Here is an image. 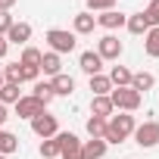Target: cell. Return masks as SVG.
Segmentation results:
<instances>
[{"label":"cell","instance_id":"cell-1","mask_svg":"<svg viewBox=\"0 0 159 159\" xmlns=\"http://www.w3.org/2000/svg\"><path fill=\"white\" fill-rule=\"evenodd\" d=\"M134 128H137V122H134L131 112L109 116V119H106V134H103V140H106V143H122V140H128V137L134 134Z\"/></svg>","mask_w":159,"mask_h":159},{"label":"cell","instance_id":"cell-2","mask_svg":"<svg viewBox=\"0 0 159 159\" xmlns=\"http://www.w3.org/2000/svg\"><path fill=\"white\" fill-rule=\"evenodd\" d=\"M44 38H47V44H50V50H53V53H72V50H75V44H78L75 31H66V28H50Z\"/></svg>","mask_w":159,"mask_h":159},{"label":"cell","instance_id":"cell-3","mask_svg":"<svg viewBox=\"0 0 159 159\" xmlns=\"http://www.w3.org/2000/svg\"><path fill=\"white\" fill-rule=\"evenodd\" d=\"M109 100H112V106L122 109V112H134V109L140 106V94H137L134 88H112V91H109Z\"/></svg>","mask_w":159,"mask_h":159},{"label":"cell","instance_id":"cell-4","mask_svg":"<svg viewBox=\"0 0 159 159\" xmlns=\"http://www.w3.org/2000/svg\"><path fill=\"white\" fill-rule=\"evenodd\" d=\"M31 131L47 140V137H56V134H59V122H56V116H50V112L44 109V112H38V116L31 119Z\"/></svg>","mask_w":159,"mask_h":159},{"label":"cell","instance_id":"cell-5","mask_svg":"<svg viewBox=\"0 0 159 159\" xmlns=\"http://www.w3.org/2000/svg\"><path fill=\"white\" fill-rule=\"evenodd\" d=\"M59 159H81V140H78L72 131H59Z\"/></svg>","mask_w":159,"mask_h":159},{"label":"cell","instance_id":"cell-6","mask_svg":"<svg viewBox=\"0 0 159 159\" xmlns=\"http://www.w3.org/2000/svg\"><path fill=\"white\" fill-rule=\"evenodd\" d=\"M122 50H125V47H122V41H119L116 34H103V38L97 41V53H100V59H103V62H106V59H112V62H116V59L122 56Z\"/></svg>","mask_w":159,"mask_h":159},{"label":"cell","instance_id":"cell-7","mask_svg":"<svg viewBox=\"0 0 159 159\" xmlns=\"http://www.w3.org/2000/svg\"><path fill=\"white\" fill-rule=\"evenodd\" d=\"M134 140H137L140 147H156V143H159V122L147 119L143 125H137V128H134Z\"/></svg>","mask_w":159,"mask_h":159},{"label":"cell","instance_id":"cell-8","mask_svg":"<svg viewBox=\"0 0 159 159\" xmlns=\"http://www.w3.org/2000/svg\"><path fill=\"white\" fill-rule=\"evenodd\" d=\"M28 41H31V25H28V22H13V28L7 31V44L28 47Z\"/></svg>","mask_w":159,"mask_h":159},{"label":"cell","instance_id":"cell-9","mask_svg":"<svg viewBox=\"0 0 159 159\" xmlns=\"http://www.w3.org/2000/svg\"><path fill=\"white\" fill-rule=\"evenodd\" d=\"M78 66H81L84 75H100L103 72V59H100L97 50H84L81 56H78Z\"/></svg>","mask_w":159,"mask_h":159},{"label":"cell","instance_id":"cell-10","mask_svg":"<svg viewBox=\"0 0 159 159\" xmlns=\"http://www.w3.org/2000/svg\"><path fill=\"white\" fill-rule=\"evenodd\" d=\"M106 140L103 137H91V140H81V159H103L106 156Z\"/></svg>","mask_w":159,"mask_h":159},{"label":"cell","instance_id":"cell-11","mask_svg":"<svg viewBox=\"0 0 159 159\" xmlns=\"http://www.w3.org/2000/svg\"><path fill=\"white\" fill-rule=\"evenodd\" d=\"M128 22V16L125 13H119V10H106V13H100L97 16V25L100 28H106V31H116V28H122Z\"/></svg>","mask_w":159,"mask_h":159},{"label":"cell","instance_id":"cell-12","mask_svg":"<svg viewBox=\"0 0 159 159\" xmlns=\"http://www.w3.org/2000/svg\"><path fill=\"white\" fill-rule=\"evenodd\" d=\"M44 109H47V106H41L34 97H22V100L16 103V119H28V122H31V119H34L38 112H44Z\"/></svg>","mask_w":159,"mask_h":159},{"label":"cell","instance_id":"cell-13","mask_svg":"<svg viewBox=\"0 0 159 159\" xmlns=\"http://www.w3.org/2000/svg\"><path fill=\"white\" fill-rule=\"evenodd\" d=\"M50 88H53V94H56V97H69V94L75 91V78H72V75H66V72H59V75H53V78H50Z\"/></svg>","mask_w":159,"mask_h":159},{"label":"cell","instance_id":"cell-14","mask_svg":"<svg viewBox=\"0 0 159 159\" xmlns=\"http://www.w3.org/2000/svg\"><path fill=\"white\" fill-rule=\"evenodd\" d=\"M112 112H116V106H112L109 94H106V97H94V100H91V116H97V119H109Z\"/></svg>","mask_w":159,"mask_h":159},{"label":"cell","instance_id":"cell-15","mask_svg":"<svg viewBox=\"0 0 159 159\" xmlns=\"http://www.w3.org/2000/svg\"><path fill=\"white\" fill-rule=\"evenodd\" d=\"M19 100H22L19 84H13V81H3V84H0V103H3V106H16Z\"/></svg>","mask_w":159,"mask_h":159},{"label":"cell","instance_id":"cell-16","mask_svg":"<svg viewBox=\"0 0 159 159\" xmlns=\"http://www.w3.org/2000/svg\"><path fill=\"white\" fill-rule=\"evenodd\" d=\"M41 72H44V75H50V78H53V75H59V72H62V59H59V53H53V50H50V53H44V56H41Z\"/></svg>","mask_w":159,"mask_h":159},{"label":"cell","instance_id":"cell-17","mask_svg":"<svg viewBox=\"0 0 159 159\" xmlns=\"http://www.w3.org/2000/svg\"><path fill=\"white\" fill-rule=\"evenodd\" d=\"M153 84H156V78L150 75V72H134L131 75V88L143 97V91H153Z\"/></svg>","mask_w":159,"mask_h":159},{"label":"cell","instance_id":"cell-18","mask_svg":"<svg viewBox=\"0 0 159 159\" xmlns=\"http://www.w3.org/2000/svg\"><path fill=\"white\" fill-rule=\"evenodd\" d=\"M94 25H97V19L84 10V13H78L75 16V22H72V28H75V34H91L94 31Z\"/></svg>","mask_w":159,"mask_h":159},{"label":"cell","instance_id":"cell-19","mask_svg":"<svg viewBox=\"0 0 159 159\" xmlns=\"http://www.w3.org/2000/svg\"><path fill=\"white\" fill-rule=\"evenodd\" d=\"M131 69H125V66H112V72H109V81H112V88H131Z\"/></svg>","mask_w":159,"mask_h":159},{"label":"cell","instance_id":"cell-20","mask_svg":"<svg viewBox=\"0 0 159 159\" xmlns=\"http://www.w3.org/2000/svg\"><path fill=\"white\" fill-rule=\"evenodd\" d=\"M91 91H94V97H106L109 91H112V81H109V75H91Z\"/></svg>","mask_w":159,"mask_h":159},{"label":"cell","instance_id":"cell-21","mask_svg":"<svg viewBox=\"0 0 159 159\" xmlns=\"http://www.w3.org/2000/svg\"><path fill=\"white\" fill-rule=\"evenodd\" d=\"M31 97L41 103V106H47L56 94H53V88H50V81H34V91H31Z\"/></svg>","mask_w":159,"mask_h":159},{"label":"cell","instance_id":"cell-22","mask_svg":"<svg viewBox=\"0 0 159 159\" xmlns=\"http://www.w3.org/2000/svg\"><path fill=\"white\" fill-rule=\"evenodd\" d=\"M19 150V137L13 134V131H3L0 128V156H10V153H16Z\"/></svg>","mask_w":159,"mask_h":159},{"label":"cell","instance_id":"cell-23","mask_svg":"<svg viewBox=\"0 0 159 159\" xmlns=\"http://www.w3.org/2000/svg\"><path fill=\"white\" fill-rule=\"evenodd\" d=\"M143 50H147V56H159V28H150L147 34H143Z\"/></svg>","mask_w":159,"mask_h":159},{"label":"cell","instance_id":"cell-24","mask_svg":"<svg viewBox=\"0 0 159 159\" xmlns=\"http://www.w3.org/2000/svg\"><path fill=\"white\" fill-rule=\"evenodd\" d=\"M128 31L131 34H147L150 31V25H147V19H143V13H134V16H128Z\"/></svg>","mask_w":159,"mask_h":159},{"label":"cell","instance_id":"cell-25","mask_svg":"<svg viewBox=\"0 0 159 159\" xmlns=\"http://www.w3.org/2000/svg\"><path fill=\"white\" fill-rule=\"evenodd\" d=\"M38 153H41L44 159H59V140H56V137H47V140H41Z\"/></svg>","mask_w":159,"mask_h":159},{"label":"cell","instance_id":"cell-26","mask_svg":"<svg viewBox=\"0 0 159 159\" xmlns=\"http://www.w3.org/2000/svg\"><path fill=\"white\" fill-rule=\"evenodd\" d=\"M41 56H44V53H41L38 47H25L19 62H22V66H38V69H41Z\"/></svg>","mask_w":159,"mask_h":159},{"label":"cell","instance_id":"cell-27","mask_svg":"<svg viewBox=\"0 0 159 159\" xmlns=\"http://www.w3.org/2000/svg\"><path fill=\"white\" fill-rule=\"evenodd\" d=\"M3 81L22 84V66H19V62H10V66H3Z\"/></svg>","mask_w":159,"mask_h":159},{"label":"cell","instance_id":"cell-28","mask_svg":"<svg viewBox=\"0 0 159 159\" xmlns=\"http://www.w3.org/2000/svg\"><path fill=\"white\" fill-rule=\"evenodd\" d=\"M143 19L150 28H159V0H150V7L143 10Z\"/></svg>","mask_w":159,"mask_h":159},{"label":"cell","instance_id":"cell-29","mask_svg":"<svg viewBox=\"0 0 159 159\" xmlns=\"http://www.w3.org/2000/svg\"><path fill=\"white\" fill-rule=\"evenodd\" d=\"M88 134H91V137H103V134H106V119L91 116V119H88Z\"/></svg>","mask_w":159,"mask_h":159},{"label":"cell","instance_id":"cell-30","mask_svg":"<svg viewBox=\"0 0 159 159\" xmlns=\"http://www.w3.org/2000/svg\"><path fill=\"white\" fill-rule=\"evenodd\" d=\"M116 10V0H88V13H106Z\"/></svg>","mask_w":159,"mask_h":159},{"label":"cell","instance_id":"cell-31","mask_svg":"<svg viewBox=\"0 0 159 159\" xmlns=\"http://www.w3.org/2000/svg\"><path fill=\"white\" fill-rule=\"evenodd\" d=\"M13 22H16V19H13L7 10H0V38H7V31L13 28Z\"/></svg>","mask_w":159,"mask_h":159},{"label":"cell","instance_id":"cell-32","mask_svg":"<svg viewBox=\"0 0 159 159\" xmlns=\"http://www.w3.org/2000/svg\"><path fill=\"white\" fill-rule=\"evenodd\" d=\"M19 66H22V62H19ZM38 75H41L38 66H22V81H38Z\"/></svg>","mask_w":159,"mask_h":159},{"label":"cell","instance_id":"cell-33","mask_svg":"<svg viewBox=\"0 0 159 159\" xmlns=\"http://www.w3.org/2000/svg\"><path fill=\"white\" fill-rule=\"evenodd\" d=\"M7 119H10V109H7L3 103H0V128H3V122H7Z\"/></svg>","mask_w":159,"mask_h":159},{"label":"cell","instance_id":"cell-34","mask_svg":"<svg viewBox=\"0 0 159 159\" xmlns=\"http://www.w3.org/2000/svg\"><path fill=\"white\" fill-rule=\"evenodd\" d=\"M13 7H16V0H0V10H7V13H10Z\"/></svg>","mask_w":159,"mask_h":159},{"label":"cell","instance_id":"cell-35","mask_svg":"<svg viewBox=\"0 0 159 159\" xmlns=\"http://www.w3.org/2000/svg\"><path fill=\"white\" fill-rule=\"evenodd\" d=\"M7 50H10V44H7V38H0V59L7 56Z\"/></svg>","mask_w":159,"mask_h":159},{"label":"cell","instance_id":"cell-36","mask_svg":"<svg viewBox=\"0 0 159 159\" xmlns=\"http://www.w3.org/2000/svg\"><path fill=\"white\" fill-rule=\"evenodd\" d=\"M0 84H3V69H0Z\"/></svg>","mask_w":159,"mask_h":159},{"label":"cell","instance_id":"cell-37","mask_svg":"<svg viewBox=\"0 0 159 159\" xmlns=\"http://www.w3.org/2000/svg\"><path fill=\"white\" fill-rule=\"evenodd\" d=\"M0 159H7V156H0Z\"/></svg>","mask_w":159,"mask_h":159}]
</instances>
